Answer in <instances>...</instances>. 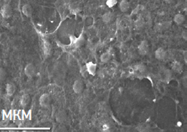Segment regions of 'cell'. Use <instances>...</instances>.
Wrapping results in <instances>:
<instances>
[{"instance_id": "obj_20", "label": "cell", "mask_w": 187, "mask_h": 132, "mask_svg": "<svg viewBox=\"0 0 187 132\" xmlns=\"http://www.w3.org/2000/svg\"><path fill=\"white\" fill-rule=\"evenodd\" d=\"M111 59V55H110L109 52H104L102 54V55L101 56V61L103 63H107L110 61Z\"/></svg>"}, {"instance_id": "obj_25", "label": "cell", "mask_w": 187, "mask_h": 132, "mask_svg": "<svg viewBox=\"0 0 187 132\" xmlns=\"http://www.w3.org/2000/svg\"><path fill=\"white\" fill-rule=\"evenodd\" d=\"M166 2L169 4H171L174 2V0H166Z\"/></svg>"}, {"instance_id": "obj_26", "label": "cell", "mask_w": 187, "mask_h": 132, "mask_svg": "<svg viewBox=\"0 0 187 132\" xmlns=\"http://www.w3.org/2000/svg\"><path fill=\"white\" fill-rule=\"evenodd\" d=\"M184 60L186 62V52H184Z\"/></svg>"}, {"instance_id": "obj_22", "label": "cell", "mask_w": 187, "mask_h": 132, "mask_svg": "<svg viewBox=\"0 0 187 132\" xmlns=\"http://www.w3.org/2000/svg\"><path fill=\"white\" fill-rule=\"evenodd\" d=\"M135 26H136V27H138V28H141V27H142V26H143L144 20H143V19L142 18V17H139L138 19H137L136 21H135Z\"/></svg>"}, {"instance_id": "obj_23", "label": "cell", "mask_w": 187, "mask_h": 132, "mask_svg": "<svg viewBox=\"0 0 187 132\" xmlns=\"http://www.w3.org/2000/svg\"><path fill=\"white\" fill-rule=\"evenodd\" d=\"M117 4V0H108L106 2V5H108L109 8H112L113 6Z\"/></svg>"}, {"instance_id": "obj_3", "label": "cell", "mask_w": 187, "mask_h": 132, "mask_svg": "<svg viewBox=\"0 0 187 132\" xmlns=\"http://www.w3.org/2000/svg\"><path fill=\"white\" fill-rule=\"evenodd\" d=\"M42 49H43V52H44V55L46 57H49L50 56L51 54H52V45L50 44V43L48 42L47 40H44L43 41V44H42Z\"/></svg>"}, {"instance_id": "obj_21", "label": "cell", "mask_w": 187, "mask_h": 132, "mask_svg": "<svg viewBox=\"0 0 187 132\" xmlns=\"http://www.w3.org/2000/svg\"><path fill=\"white\" fill-rule=\"evenodd\" d=\"M7 77V72L2 67H0V81H4Z\"/></svg>"}, {"instance_id": "obj_10", "label": "cell", "mask_w": 187, "mask_h": 132, "mask_svg": "<svg viewBox=\"0 0 187 132\" xmlns=\"http://www.w3.org/2000/svg\"><path fill=\"white\" fill-rule=\"evenodd\" d=\"M85 68H86L87 72L91 76H95L96 74L97 65L93 62L87 63L86 65H85Z\"/></svg>"}, {"instance_id": "obj_5", "label": "cell", "mask_w": 187, "mask_h": 132, "mask_svg": "<svg viewBox=\"0 0 187 132\" xmlns=\"http://www.w3.org/2000/svg\"><path fill=\"white\" fill-rule=\"evenodd\" d=\"M138 52L141 55H145L148 54V51H149V45L147 40L142 41V43L139 44V46L138 47Z\"/></svg>"}, {"instance_id": "obj_24", "label": "cell", "mask_w": 187, "mask_h": 132, "mask_svg": "<svg viewBox=\"0 0 187 132\" xmlns=\"http://www.w3.org/2000/svg\"><path fill=\"white\" fill-rule=\"evenodd\" d=\"M182 37L185 40H187V32L186 31H183V32H182Z\"/></svg>"}, {"instance_id": "obj_7", "label": "cell", "mask_w": 187, "mask_h": 132, "mask_svg": "<svg viewBox=\"0 0 187 132\" xmlns=\"http://www.w3.org/2000/svg\"><path fill=\"white\" fill-rule=\"evenodd\" d=\"M83 83L80 80H76L73 85V90L74 93H76V94H79V93H82V90H83Z\"/></svg>"}, {"instance_id": "obj_4", "label": "cell", "mask_w": 187, "mask_h": 132, "mask_svg": "<svg viewBox=\"0 0 187 132\" xmlns=\"http://www.w3.org/2000/svg\"><path fill=\"white\" fill-rule=\"evenodd\" d=\"M171 26V21H164L160 22L156 24L155 26V30L157 32H163V31H166L169 29Z\"/></svg>"}, {"instance_id": "obj_11", "label": "cell", "mask_w": 187, "mask_h": 132, "mask_svg": "<svg viewBox=\"0 0 187 132\" xmlns=\"http://www.w3.org/2000/svg\"><path fill=\"white\" fill-rule=\"evenodd\" d=\"M183 64L180 61H174V63L172 64V70L174 72L180 73L183 71Z\"/></svg>"}, {"instance_id": "obj_19", "label": "cell", "mask_w": 187, "mask_h": 132, "mask_svg": "<svg viewBox=\"0 0 187 132\" xmlns=\"http://www.w3.org/2000/svg\"><path fill=\"white\" fill-rule=\"evenodd\" d=\"M174 20V23H177V25H181L185 22V17L183 14H178L175 15Z\"/></svg>"}, {"instance_id": "obj_1", "label": "cell", "mask_w": 187, "mask_h": 132, "mask_svg": "<svg viewBox=\"0 0 187 132\" xmlns=\"http://www.w3.org/2000/svg\"><path fill=\"white\" fill-rule=\"evenodd\" d=\"M13 14V10L11 5L8 3H5V5L2 6V9H1V15L3 18L7 19L9 18L12 16Z\"/></svg>"}, {"instance_id": "obj_12", "label": "cell", "mask_w": 187, "mask_h": 132, "mask_svg": "<svg viewBox=\"0 0 187 132\" xmlns=\"http://www.w3.org/2000/svg\"><path fill=\"white\" fill-rule=\"evenodd\" d=\"M30 100H31L30 96H29V94L25 93V94H23V96H21V98H20V105H21L22 107L25 108V107H26L29 105V102H30Z\"/></svg>"}, {"instance_id": "obj_13", "label": "cell", "mask_w": 187, "mask_h": 132, "mask_svg": "<svg viewBox=\"0 0 187 132\" xmlns=\"http://www.w3.org/2000/svg\"><path fill=\"white\" fill-rule=\"evenodd\" d=\"M6 94L8 96H11L12 95H14V93H15L16 87L15 85L12 83H8L6 85Z\"/></svg>"}, {"instance_id": "obj_14", "label": "cell", "mask_w": 187, "mask_h": 132, "mask_svg": "<svg viewBox=\"0 0 187 132\" xmlns=\"http://www.w3.org/2000/svg\"><path fill=\"white\" fill-rule=\"evenodd\" d=\"M67 119V114L64 111H59L56 114V120L58 122H63Z\"/></svg>"}, {"instance_id": "obj_18", "label": "cell", "mask_w": 187, "mask_h": 132, "mask_svg": "<svg viewBox=\"0 0 187 132\" xmlns=\"http://www.w3.org/2000/svg\"><path fill=\"white\" fill-rule=\"evenodd\" d=\"M72 42H73V46H74L75 47L79 48V47H80V46L82 45V43H83L84 38H83V37L81 35L79 38H74V40H73Z\"/></svg>"}, {"instance_id": "obj_15", "label": "cell", "mask_w": 187, "mask_h": 132, "mask_svg": "<svg viewBox=\"0 0 187 132\" xmlns=\"http://www.w3.org/2000/svg\"><path fill=\"white\" fill-rule=\"evenodd\" d=\"M119 8L122 12H126L129 8V4L126 0H122L119 5Z\"/></svg>"}, {"instance_id": "obj_6", "label": "cell", "mask_w": 187, "mask_h": 132, "mask_svg": "<svg viewBox=\"0 0 187 132\" xmlns=\"http://www.w3.org/2000/svg\"><path fill=\"white\" fill-rule=\"evenodd\" d=\"M35 72H36V69H35V65L31 63L28 64L24 69L25 75L29 78L33 77L35 74Z\"/></svg>"}, {"instance_id": "obj_16", "label": "cell", "mask_w": 187, "mask_h": 132, "mask_svg": "<svg viewBox=\"0 0 187 132\" xmlns=\"http://www.w3.org/2000/svg\"><path fill=\"white\" fill-rule=\"evenodd\" d=\"M113 17H114V15L112 12H106L103 15L102 17V20L104 23H109L113 20Z\"/></svg>"}, {"instance_id": "obj_8", "label": "cell", "mask_w": 187, "mask_h": 132, "mask_svg": "<svg viewBox=\"0 0 187 132\" xmlns=\"http://www.w3.org/2000/svg\"><path fill=\"white\" fill-rule=\"evenodd\" d=\"M22 12L26 17H31L33 14V9L29 4H25L22 7Z\"/></svg>"}, {"instance_id": "obj_9", "label": "cell", "mask_w": 187, "mask_h": 132, "mask_svg": "<svg viewBox=\"0 0 187 132\" xmlns=\"http://www.w3.org/2000/svg\"><path fill=\"white\" fill-rule=\"evenodd\" d=\"M167 56V52L163 48H158L155 52V58L158 60H164Z\"/></svg>"}, {"instance_id": "obj_2", "label": "cell", "mask_w": 187, "mask_h": 132, "mask_svg": "<svg viewBox=\"0 0 187 132\" xmlns=\"http://www.w3.org/2000/svg\"><path fill=\"white\" fill-rule=\"evenodd\" d=\"M51 102V98L48 93H44V94L41 95V97L39 99V103L40 105L43 108H47L50 106Z\"/></svg>"}, {"instance_id": "obj_17", "label": "cell", "mask_w": 187, "mask_h": 132, "mask_svg": "<svg viewBox=\"0 0 187 132\" xmlns=\"http://www.w3.org/2000/svg\"><path fill=\"white\" fill-rule=\"evenodd\" d=\"M134 70L135 72H138L139 73L143 74V73H145L147 71V67L144 64H139L134 67Z\"/></svg>"}]
</instances>
